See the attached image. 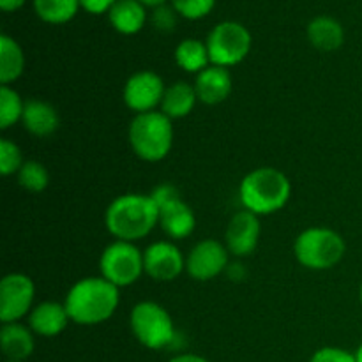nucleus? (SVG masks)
Returning <instances> with one entry per match:
<instances>
[{
    "label": "nucleus",
    "mask_w": 362,
    "mask_h": 362,
    "mask_svg": "<svg viewBox=\"0 0 362 362\" xmlns=\"http://www.w3.org/2000/svg\"><path fill=\"white\" fill-rule=\"evenodd\" d=\"M120 304V288L106 281L103 276L81 278L67 290L64 306L69 313L71 324L99 325L117 313Z\"/></svg>",
    "instance_id": "obj_1"
},
{
    "label": "nucleus",
    "mask_w": 362,
    "mask_h": 362,
    "mask_svg": "<svg viewBox=\"0 0 362 362\" xmlns=\"http://www.w3.org/2000/svg\"><path fill=\"white\" fill-rule=\"evenodd\" d=\"M105 226L115 240L138 243L159 226V207L151 194H120L106 207Z\"/></svg>",
    "instance_id": "obj_2"
},
{
    "label": "nucleus",
    "mask_w": 362,
    "mask_h": 362,
    "mask_svg": "<svg viewBox=\"0 0 362 362\" xmlns=\"http://www.w3.org/2000/svg\"><path fill=\"white\" fill-rule=\"evenodd\" d=\"M292 197V182L281 170L260 166L244 175L239 184L243 209L257 216H271L283 211Z\"/></svg>",
    "instance_id": "obj_3"
},
{
    "label": "nucleus",
    "mask_w": 362,
    "mask_h": 362,
    "mask_svg": "<svg viewBox=\"0 0 362 362\" xmlns=\"http://www.w3.org/2000/svg\"><path fill=\"white\" fill-rule=\"evenodd\" d=\"M173 138V120L159 110L134 115L127 129L131 151L145 163H159L168 158Z\"/></svg>",
    "instance_id": "obj_4"
},
{
    "label": "nucleus",
    "mask_w": 362,
    "mask_h": 362,
    "mask_svg": "<svg viewBox=\"0 0 362 362\" xmlns=\"http://www.w3.org/2000/svg\"><path fill=\"white\" fill-rule=\"evenodd\" d=\"M346 255L343 235L329 226H310L293 240V257L310 271H329L341 264Z\"/></svg>",
    "instance_id": "obj_5"
},
{
    "label": "nucleus",
    "mask_w": 362,
    "mask_h": 362,
    "mask_svg": "<svg viewBox=\"0 0 362 362\" xmlns=\"http://www.w3.org/2000/svg\"><path fill=\"white\" fill-rule=\"evenodd\" d=\"M129 327L134 339L148 350H165L177 339L173 318L156 300H140L131 308Z\"/></svg>",
    "instance_id": "obj_6"
},
{
    "label": "nucleus",
    "mask_w": 362,
    "mask_h": 362,
    "mask_svg": "<svg viewBox=\"0 0 362 362\" xmlns=\"http://www.w3.org/2000/svg\"><path fill=\"white\" fill-rule=\"evenodd\" d=\"M148 194L159 207V226L170 240H182L193 235L197 214L173 184H158Z\"/></svg>",
    "instance_id": "obj_7"
},
{
    "label": "nucleus",
    "mask_w": 362,
    "mask_h": 362,
    "mask_svg": "<svg viewBox=\"0 0 362 362\" xmlns=\"http://www.w3.org/2000/svg\"><path fill=\"white\" fill-rule=\"evenodd\" d=\"M144 274V251L136 246V243L113 239L99 257V276L117 288L133 286Z\"/></svg>",
    "instance_id": "obj_8"
},
{
    "label": "nucleus",
    "mask_w": 362,
    "mask_h": 362,
    "mask_svg": "<svg viewBox=\"0 0 362 362\" xmlns=\"http://www.w3.org/2000/svg\"><path fill=\"white\" fill-rule=\"evenodd\" d=\"M205 42H207L211 64L230 69L247 59L253 46V37L246 25L240 21L226 20L212 27Z\"/></svg>",
    "instance_id": "obj_9"
},
{
    "label": "nucleus",
    "mask_w": 362,
    "mask_h": 362,
    "mask_svg": "<svg viewBox=\"0 0 362 362\" xmlns=\"http://www.w3.org/2000/svg\"><path fill=\"white\" fill-rule=\"evenodd\" d=\"M35 285L23 272H9L0 281V322H21L34 308Z\"/></svg>",
    "instance_id": "obj_10"
},
{
    "label": "nucleus",
    "mask_w": 362,
    "mask_h": 362,
    "mask_svg": "<svg viewBox=\"0 0 362 362\" xmlns=\"http://www.w3.org/2000/svg\"><path fill=\"white\" fill-rule=\"evenodd\" d=\"M165 80L156 71L141 69L131 74L122 88V101L134 115L159 110L165 95Z\"/></svg>",
    "instance_id": "obj_11"
},
{
    "label": "nucleus",
    "mask_w": 362,
    "mask_h": 362,
    "mask_svg": "<svg viewBox=\"0 0 362 362\" xmlns=\"http://www.w3.org/2000/svg\"><path fill=\"white\" fill-rule=\"evenodd\" d=\"M230 251L218 239L198 240L186 255V272L194 281H211L226 272L230 265Z\"/></svg>",
    "instance_id": "obj_12"
},
{
    "label": "nucleus",
    "mask_w": 362,
    "mask_h": 362,
    "mask_svg": "<svg viewBox=\"0 0 362 362\" xmlns=\"http://www.w3.org/2000/svg\"><path fill=\"white\" fill-rule=\"evenodd\" d=\"M144 265L152 281L170 283L186 271V257L173 240H156L144 250Z\"/></svg>",
    "instance_id": "obj_13"
},
{
    "label": "nucleus",
    "mask_w": 362,
    "mask_h": 362,
    "mask_svg": "<svg viewBox=\"0 0 362 362\" xmlns=\"http://www.w3.org/2000/svg\"><path fill=\"white\" fill-rule=\"evenodd\" d=\"M260 216L243 209V211H237L230 218L223 243L228 247L232 257L246 258L257 251L258 243H260Z\"/></svg>",
    "instance_id": "obj_14"
},
{
    "label": "nucleus",
    "mask_w": 362,
    "mask_h": 362,
    "mask_svg": "<svg viewBox=\"0 0 362 362\" xmlns=\"http://www.w3.org/2000/svg\"><path fill=\"white\" fill-rule=\"evenodd\" d=\"M193 85L198 101L207 106H216L230 98L233 88V78L230 69L211 64L207 69L194 76Z\"/></svg>",
    "instance_id": "obj_15"
},
{
    "label": "nucleus",
    "mask_w": 362,
    "mask_h": 362,
    "mask_svg": "<svg viewBox=\"0 0 362 362\" xmlns=\"http://www.w3.org/2000/svg\"><path fill=\"white\" fill-rule=\"evenodd\" d=\"M69 324L71 318L66 306L57 300H42L35 304L27 317V325L35 336L41 338H57L66 331Z\"/></svg>",
    "instance_id": "obj_16"
},
{
    "label": "nucleus",
    "mask_w": 362,
    "mask_h": 362,
    "mask_svg": "<svg viewBox=\"0 0 362 362\" xmlns=\"http://www.w3.org/2000/svg\"><path fill=\"white\" fill-rule=\"evenodd\" d=\"M20 124L32 136L48 138L59 129L60 117L52 103L45 99H27Z\"/></svg>",
    "instance_id": "obj_17"
},
{
    "label": "nucleus",
    "mask_w": 362,
    "mask_h": 362,
    "mask_svg": "<svg viewBox=\"0 0 362 362\" xmlns=\"http://www.w3.org/2000/svg\"><path fill=\"white\" fill-rule=\"evenodd\" d=\"M0 350L9 361L25 362L35 350V334L27 324L13 322L0 327Z\"/></svg>",
    "instance_id": "obj_18"
},
{
    "label": "nucleus",
    "mask_w": 362,
    "mask_h": 362,
    "mask_svg": "<svg viewBox=\"0 0 362 362\" xmlns=\"http://www.w3.org/2000/svg\"><path fill=\"white\" fill-rule=\"evenodd\" d=\"M306 35L311 46L325 53L336 52L345 42V28H343V25L336 18L327 16V14L315 16L308 23Z\"/></svg>",
    "instance_id": "obj_19"
},
{
    "label": "nucleus",
    "mask_w": 362,
    "mask_h": 362,
    "mask_svg": "<svg viewBox=\"0 0 362 362\" xmlns=\"http://www.w3.org/2000/svg\"><path fill=\"white\" fill-rule=\"evenodd\" d=\"M198 103L200 101H198L194 85L182 80H177L173 81L172 85H166V90L165 95H163L159 112H163L172 120L184 119V117L193 113V110L197 108Z\"/></svg>",
    "instance_id": "obj_20"
},
{
    "label": "nucleus",
    "mask_w": 362,
    "mask_h": 362,
    "mask_svg": "<svg viewBox=\"0 0 362 362\" xmlns=\"http://www.w3.org/2000/svg\"><path fill=\"white\" fill-rule=\"evenodd\" d=\"M108 21L119 34L134 35L148 21L147 7L138 0H117L110 9Z\"/></svg>",
    "instance_id": "obj_21"
},
{
    "label": "nucleus",
    "mask_w": 362,
    "mask_h": 362,
    "mask_svg": "<svg viewBox=\"0 0 362 362\" xmlns=\"http://www.w3.org/2000/svg\"><path fill=\"white\" fill-rule=\"evenodd\" d=\"M175 64L186 73L197 76L204 69L211 66V57H209L207 42L200 41L197 37H186L175 46Z\"/></svg>",
    "instance_id": "obj_22"
},
{
    "label": "nucleus",
    "mask_w": 362,
    "mask_h": 362,
    "mask_svg": "<svg viewBox=\"0 0 362 362\" xmlns=\"http://www.w3.org/2000/svg\"><path fill=\"white\" fill-rule=\"evenodd\" d=\"M25 71V53L20 42L11 35H0V83L11 85Z\"/></svg>",
    "instance_id": "obj_23"
},
{
    "label": "nucleus",
    "mask_w": 362,
    "mask_h": 362,
    "mask_svg": "<svg viewBox=\"0 0 362 362\" xmlns=\"http://www.w3.org/2000/svg\"><path fill=\"white\" fill-rule=\"evenodd\" d=\"M80 0H34V11L39 20L49 25H64L76 16Z\"/></svg>",
    "instance_id": "obj_24"
},
{
    "label": "nucleus",
    "mask_w": 362,
    "mask_h": 362,
    "mask_svg": "<svg viewBox=\"0 0 362 362\" xmlns=\"http://www.w3.org/2000/svg\"><path fill=\"white\" fill-rule=\"evenodd\" d=\"M25 101L20 92L11 85H0V129H9L21 122Z\"/></svg>",
    "instance_id": "obj_25"
},
{
    "label": "nucleus",
    "mask_w": 362,
    "mask_h": 362,
    "mask_svg": "<svg viewBox=\"0 0 362 362\" xmlns=\"http://www.w3.org/2000/svg\"><path fill=\"white\" fill-rule=\"evenodd\" d=\"M16 180L28 193H42L49 186V172L41 161L28 159L16 173Z\"/></svg>",
    "instance_id": "obj_26"
},
{
    "label": "nucleus",
    "mask_w": 362,
    "mask_h": 362,
    "mask_svg": "<svg viewBox=\"0 0 362 362\" xmlns=\"http://www.w3.org/2000/svg\"><path fill=\"white\" fill-rule=\"evenodd\" d=\"M23 152L9 138L0 140V173L4 177L16 175L20 168L23 166Z\"/></svg>",
    "instance_id": "obj_27"
},
{
    "label": "nucleus",
    "mask_w": 362,
    "mask_h": 362,
    "mask_svg": "<svg viewBox=\"0 0 362 362\" xmlns=\"http://www.w3.org/2000/svg\"><path fill=\"white\" fill-rule=\"evenodd\" d=\"M173 9L186 20H202L209 16L216 6V0H170Z\"/></svg>",
    "instance_id": "obj_28"
},
{
    "label": "nucleus",
    "mask_w": 362,
    "mask_h": 362,
    "mask_svg": "<svg viewBox=\"0 0 362 362\" xmlns=\"http://www.w3.org/2000/svg\"><path fill=\"white\" fill-rule=\"evenodd\" d=\"M148 21H151V25L158 32L168 34V32L175 30L177 21H179V13L173 9L172 4H163V6L154 7V9L151 11Z\"/></svg>",
    "instance_id": "obj_29"
},
{
    "label": "nucleus",
    "mask_w": 362,
    "mask_h": 362,
    "mask_svg": "<svg viewBox=\"0 0 362 362\" xmlns=\"http://www.w3.org/2000/svg\"><path fill=\"white\" fill-rule=\"evenodd\" d=\"M310 362H357L356 352L339 346H322L311 356Z\"/></svg>",
    "instance_id": "obj_30"
},
{
    "label": "nucleus",
    "mask_w": 362,
    "mask_h": 362,
    "mask_svg": "<svg viewBox=\"0 0 362 362\" xmlns=\"http://www.w3.org/2000/svg\"><path fill=\"white\" fill-rule=\"evenodd\" d=\"M117 0H80L81 9L90 14H108Z\"/></svg>",
    "instance_id": "obj_31"
},
{
    "label": "nucleus",
    "mask_w": 362,
    "mask_h": 362,
    "mask_svg": "<svg viewBox=\"0 0 362 362\" xmlns=\"http://www.w3.org/2000/svg\"><path fill=\"white\" fill-rule=\"evenodd\" d=\"M27 0H0V9L4 13H14V11L21 9Z\"/></svg>",
    "instance_id": "obj_32"
},
{
    "label": "nucleus",
    "mask_w": 362,
    "mask_h": 362,
    "mask_svg": "<svg viewBox=\"0 0 362 362\" xmlns=\"http://www.w3.org/2000/svg\"><path fill=\"white\" fill-rule=\"evenodd\" d=\"M168 362H211V361L198 356V354H179V356H173Z\"/></svg>",
    "instance_id": "obj_33"
},
{
    "label": "nucleus",
    "mask_w": 362,
    "mask_h": 362,
    "mask_svg": "<svg viewBox=\"0 0 362 362\" xmlns=\"http://www.w3.org/2000/svg\"><path fill=\"white\" fill-rule=\"evenodd\" d=\"M138 2L144 4L145 7H151V9H154V7L163 6V4H168L170 0H138Z\"/></svg>",
    "instance_id": "obj_34"
},
{
    "label": "nucleus",
    "mask_w": 362,
    "mask_h": 362,
    "mask_svg": "<svg viewBox=\"0 0 362 362\" xmlns=\"http://www.w3.org/2000/svg\"><path fill=\"white\" fill-rule=\"evenodd\" d=\"M356 359H357V362H362V343L357 346V350H356Z\"/></svg>",
    "instance_id": "obj_35"
},
{
    "label": "nucleus",
    "mask_w": 362,
    "mask_h": 362,
    "mask_svg": "<svg viewBox=\"0 0 362 362\" xmlns=\"http://www.w3.org/2000/svg\"><path fill=\"white\" fill-rule=\"evenodd\" d=\"M359 299H361V304H362V281H361V288H359Z\"/></svg>",
    "instance_id": "obj_36"
},
{
    "label": "nucleus",
    "mask_w": 362,
    "mask_h": 362,
    "mask_svg": "<svg viewBox=\"0 0 362 362\" xmlns=\"http://www.w3.org/2000/svg\"><path fill=\"white\" fill-rule=\"evenodd\" d=\"M6 362H21V361H9V359H6Z\"/></svg>",
    "instance_id": "obj_37"
}]
</instances>
